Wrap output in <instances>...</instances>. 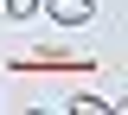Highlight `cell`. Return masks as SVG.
Listing matches in <instances>:
<instances>
[{"label": "cell", "mask_w": 128, "mask_h": 115, "mask_svg": "<svg viewBox=\"0 0 128 115\" xmlns=\"http://www.w3.org/2000/svg\"><path fill=\"white\" fill-rule=\"evenodd\" d=\"M38 6H45L58 26H90V19H96V6H90V0H38Z\"/></svg>", "instance_id": "obj_1"}, {"label": "cell", "mask_w": 128, "mask_h": 115, "mask_svg": "<svg viewBox=\"0 0 128 115\" xmlns=\"http://www.w3.org/2000/svg\"><path fill=\"white\" fill-rule=\"evenodd\" d=\"M6 13H13V19H26V13H38V0H6Z\"/></svg>", "instance_id": "obj_2"}]
</instances>
